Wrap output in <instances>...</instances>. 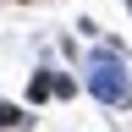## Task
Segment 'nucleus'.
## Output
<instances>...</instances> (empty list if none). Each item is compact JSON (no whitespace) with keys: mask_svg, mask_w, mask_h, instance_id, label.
I'll use <instances>...</instances> for the list:
<instances>
[]
</instances>
